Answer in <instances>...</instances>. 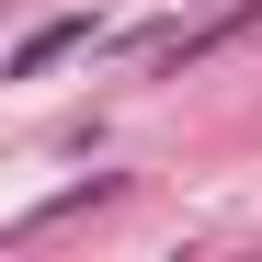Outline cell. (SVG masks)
<instances>
[{"label": "cell", "instance_id": "obj_1", "mask_svg": "<svg viewBox=\"0 0 262 262\" xmlns=\"http://www.w3.org/2000/svg\"><path fill=\"white\" fill-rule=\"evenodd\" d=\"M251 23H262V0H228V12H205V23H171V34H148V69H194V57H216Z\"/></svg>", "mask_w": 262, "mask_h": 262}, {"label": "cell", "instance_id": "obj_2", "mask_svg": "<svg viewBox=\"0 0 262 262\" xmlns=\"http://www.w3.org/2000/svg\"><path fill=\"white\" fill-rule=\"evenodd\" d=\"M80 46H103V12H57V23H34L23 46H12V80H46V69L80 57Z\"/></svg>", "mask_w": 262, "mask_h": 262}]
</instances>
